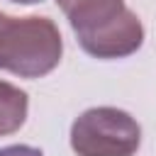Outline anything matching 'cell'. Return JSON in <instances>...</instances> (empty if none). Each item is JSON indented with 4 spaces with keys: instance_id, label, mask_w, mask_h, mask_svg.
<instances>
[{
    "instance_id": "1",
    "label": "cell",
    "mask_w": 156,
    "mask_h": 156,
    "mask_svg": "<svg viewBox=\"0 0 156 156\" xmlns=\"http://www.w3.org/2000/svg\"><path fill=\"white\" fill-rule=\"evenodd\" d=\"M56 5L93 58H124L144 44L141 20L124 0H56Z\"/></svg>"
},
{
    "instance_id": "2",
    "label": "cell",
    "mask_w": 156,
    "mask_h": 156,
    "mask_svg": "<svg viewBox=\"0 0 156 156\" xmlns=\"http://www.w3.org/2000/svg\"><path fill=\"white\" fill-rule=\"evenodd\" d=\"M63 54L61 32L49 17H10L0 12V68L20 78L51 73Z\"/></svg>"
},
{
    "instance_id": "3",
    "label": "cell",
    "mask_w": 156,
    "mask_h": 156,
    "mask_svg": "<svg viewBox=\"0 0 156 156\" xmlns=\"http://www.w3.org/2000/svg\"><path fill=\"white\" fill-rule=\"evenodd\" d=\"M139 144V122L117 107H90L71 124V149L78 156H134Z\"/></svg>"
},
{
    "instance_id": "6",
    "label": "cell",
    "mask_w": 156,
    "mask_h": 156,
    "mask_svg": "<svg viewBox=\"0 0 156 156\" xmlns=\"http://www.w3.org/2000/svg\"><path fill=\"white\" fill-rule=\"evenodd\" d=\"M10 2H20V5H34V2H41V0H10Z\"/></svg>"
},
{
    "instance_id": "4",
    "label": "cell",
    "mask_w": 156,
    "mask_h": 156,
    "mask_svg": "<svg viewBox=\"0 0 156 156\" xmlns=\"http://www.w3.org/2000/svg\"><path fill=\"white\" fill-rule=\"evenodd\" d=\"M27 110H29L27 93L7 80H0V136L15 134L24 124Z\"/></svg>"
},
{
    "instance_id": "5",
    "label": "cell",
    "mask_w": 156,
    "mask_h": 156,
    "mask_svg": "<svg viewBox=\"0 0 156 156\" xmlns=\"http://www.w3.org/2000/svg\"><path fill=\"white\" fill-rule=\"evenodd\" d=\"M0 156H44V154L34 146H27V144H12V146H2Z\"/></svg>"
}]
</instances>
